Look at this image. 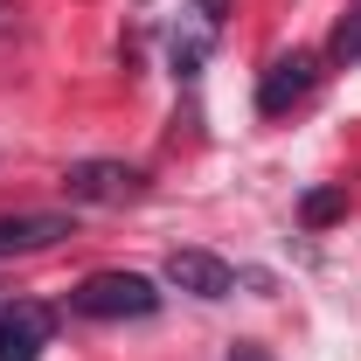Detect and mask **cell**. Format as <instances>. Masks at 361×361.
Returning a JSON list of instances; mask_svg holds the SVG:
<instances>
[{
	"label": "cell",
	"instance_id": "obj_1",
	"mask_svg": "<svg viewBox=\"0 0 361 361\" xmlns=\"http://www.w3.org/2000/svg\"><path fill=\"white\" fill-rule=\"evenodd\" d=\"M70 313L84 319H146L160 313V285L139 271H90L84 285L70 292Z\"/></svg>",
	"mask_w": 361,
	"mask_h": 361
},
{
	"label": "cell",
	"instance_id": "obj_2",
	"mask_svg": "<svg viewBox=\"0 0 361 361\" xmlns=\"http://www.w3.org/2000/svg\"><path fill=\"white\" fill-rule=\"evenodd\" d=\"M146 167H126V160H77L63 167V195L70 202H90V209H126V202H146Z\"/></svg>",
	"mask_w": 361,
	"mask_h": 361
},
{
	"label": "cell",
	"instance_id": "obj_3",
	"mask_svg": "<svg viewBox=\"0 0 361 361\" xmlns=\"http://www.w3.org/2000/svg\"><path fill=\"white\" fill-rule=\"evenodd\" d=\"M319 84V56H306V49H292V56H278L264 70V84H257V111L264 118H278V111H292V104H306Z\"/></svg>",
	"mask_w": 361,
	"mask_h": 361
},
{
	"label": "cell",
	"instance_id": "obj_4",
	"mask_svg": "<svg viewBox=\"0 0 361 361\" xmlns=\"http://www.w3.org/2000/svg\"><path fill=\"white\" fill-rule=\"evenodd\" d=\"M49 334H56V313L42 299H14L0 313V361H42Z\"/></svg>",
	"mask_w": 361,
	"mask_h": 361
},
{
	"label": "cell",
	"instance_id": "obj_5",
	"mask_svg": "<svg viewBox=\"0 0 361 361\" xmlns=\"http://www.w3.org/2000/svg\"><path fill=\"white\" fill-rule=\"evenodd\" d=\"M77 236V216L63 209H21V216H0V257H28V250H49Z\"/></svg>",
	"mask_w": 361,
	"mask_h": 361
},
{
	"label": "cell",
	"instance_id": "obj_6",
	"mask_svg": "<svg viewBox=\"0 0 361 361\" xmlns=\"http://www.w3.org/2000/svg\"><path fill=\"white\" fill-rule=\"evenodd\" d=\"M167 285L188 292V299H229V292H236V271H229L216 250H174V257H167Z\"/></svg>",
	"mask_w": 361,
	"mask_h": 361
},
{
	"label": "cell",
	"instance_id": "obj_7",
	"mask_svg": "<svg viewBox=\"0 0 361 361\" xmlns=\"http://www.w3.org/2000/svg\"><path fill=\"white\" fill-rule=\"evenodd\" d=\"M334 216H348V188H313V195L299 202V223H306V229L334 223Z\"/></svg>",
	"mask_w": 361,
	"mask_h": 361
},
{
	"label": "cell",
	"instance_id": "obj_8",
	"mask_svg": "<svg viewBox=\"0 0 361 361\" xmlns=\"http://www.w3.org/2000/svg\"><path fill=\"white\" fill-rule=\"evenodd\" d=\"M326 56H334V63H361V7L348 14V21H341V28H334V42H326Z\"/></svg>",
	"mask_w": 361,
	"mask_h": 361
},
{
	"label": "cell",
	"instance_id": "obj_9",
	"mask_svg": "<svg viewBox=\"0 0 361 361\" xmlns=\"http://www.w3.org/2000/svg\"><path fill=\"white\" fill-rule=\"evenodd\" d=\"M229 361H271V355L257 348V341H236V348H229Z\"/></svg>",
	"mask_w": 361,
	"mask_h": 361
},
{
	"label": "cell",
	"instance_id": "obj_10",
	"mask_svg": "<svg viewBox=\"0 0 361 361\" xmlns=\"http://www.w3.org/2000/svg\"><path fill=\"white\" fill-rule=\"evenodd\" d=\"M0 35H14V0H0Z\"/></svg>",
	"mask_w": 361,
	"mask_h": 361
}]
</instances>
